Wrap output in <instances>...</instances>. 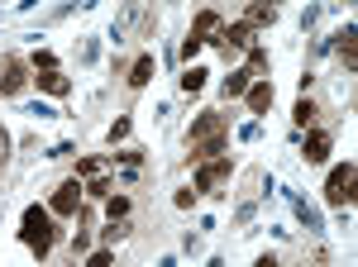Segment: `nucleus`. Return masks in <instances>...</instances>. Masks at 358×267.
I'll list each match as a JSON object with an SVG mask.
<instances>
[{
    "instance_id": "39448f33",
    "label": "nucleus",
    "mask_w": 358,
    "mask_h": 267,
    "mask_svg": "<svg viewBox=\"0 0 358 267\" xmlns=\"http://www.w3.org/2000/svg\"><path fill=\"white\" fill-rule=\"evenodd\" d=\"M82 210V182H62L53 191V215H77Z\"/></svg>"
},
{
    "instance_id": "f3484780",
    "label": "nucleus",
    "mask_w": 358,
    "mask_h": 267,
    "mask_svg": "<svg viewBox=\"0 0 358 267\" xmlns=\"http://www.w3.org/2000/svg\"><path fill=\"white\" fill-rule=\"evenodd\" d=\"M248 72H253V77L268 72V48H248Z\"/></svg>"
},
{
    "instance_id": "4468645a",
    "label": "nucleus",
    "mask_w": 358,
    "mask_h": 267,
    "mask_svg": "<svg viewBox=\"0 0 358 267\" xmlns=\"http://www.w3.org/2000/svg\"><path fill=\"white\" fill-rule=\"evenodd\" d=\"M273 20H277V5H253V10H248V20H244V24L263 29V24H273Z\"/></svg>"
},
{
    "instance_id": "393cba45",
    "label": "nucleus",
    "mask_w": 358,
    "mask_h": 267,
    "mask_svg": "<svg viewBox=\"0 0 358 267\" xmlns=\"http://www.w3.org/2000/svg\"><path fill=\"white\" fill-rule=\"evenodd\" d=\"M0 153H5V148H0Z\"/></svg>"
},
{
    "instance_id": "4be33fe9",
    "label": "nucleus",
    "mask_w": 358,
    "mask_h": 267,
    "mask_svg": "<svg viewBox=\"0 0 358 267\" xmlns=\"http://www.w3.org/2000/svg\"><path fill=\"white\" fill-rule=\"evenodd\" d=\"M101 172V158H82L77 162V177H96Z\"/></svg>"
},
{
    "instance_id": "2eb2a0df",
    "label": "nucleus",
    "mask_w": 358,
    "mask_h": 267,
    "mask_svg": "<svg viewBox=\"0 0 358 267\" xmlns=\"http://www.w3.org/2000/svg\"><path fill=\"white\" fill-rule=\"evenodd\" d=\"M354 29H344V34H339V53H344V67H349V72H354V62H358V48H354Z\"/></svg>"
},
{
    "instance_id": "aec40b11",
    "label": "nucleus",
    "mask_w": 358,
    "mask_h": 267,
    "mask_svg": "<svg viewBox=\"0 0 358 267\" xmlns=\"http://www.w3.org/2000/svg\"><path fill=\"white\" fill-rule=\"evenodd\" d=\"M124 234H129V224H124V219H110V229H106V243H120Z\"/></svg>"
},
{
    "instance_id": "9d476101",
    "label": "nucleus",
    "mask_w": 358,
    "mask_h": 267,
    "mask_svg": "<svg viewBox=\"0 0 358 267\" xmlns=\"http://www.w3.org/2000/svg\"><path fill=\"white\" fill-rule=\"evenodd\" d=\"M38 91H48V96H67V91H72V81L62 77V72H57V67H48V72H38Z\"/></svg>"
},
{
    "instance_id": "b1692460",
    "label": "nucleus",
    "mask_w": 358,
    "mask_h": 267,
    "mask_svg": "<svg viewBox=\"0 0 358 267\" xmlns=\"http://www.w3.org/2000/svg\"><path fill=\"white\" fill-rule=\"evenodd\" d=\"M268 5H273V0H268Z\"/></svg>"
},
{
    "instance_id": "6ab92c4d",
    "label": "nucleus",
    "mask_w": 358,
    "mask_h": 267,
    "mask_svg": "<svg viewBox=\"0 0 358 267\" xmlns=\"http://www.w3.org/2000/svg\"><path fill=\"white\" fill-rule=\"evenodd\" d=\"M296 124H315V106H310V101H296Z\"/></svg>"
},
{
    "instance_id": "423d86ee",
    "label": "nucleus",
    "mask_w": 358,
    "mask_h": 267,
    "mask_svg": "<svg viewBox=\"0 0 358 267\" xmlns=\"http://www.w3.org/2000/svg\"><path fill=\"white\" fill-rule=\"evenodd\" d=\"M220 29H224V20L215 15V10H201L196 24H192V38H201V43H220Z\"/></svg>"
},
{
    "instance_id": "f03ea898",
    "label": "nucleus",
    "mask_w": 358,
    "mask_h": 267,
    "mask_svg": "<svg viewBox=\"0 0 358 267\" xmlns=\"http://www.w3.org/2000/svg\"><path fill=\"white\" fill-rule=\"evenodd\" d=\"M20 239L29 243V253L48 258V248H53V219H48V210L29 205V210H24V229H20Z\"/></svg>"
},
{
    "instance_id": "f8f14e48",
    "label": "nucleus",
    "mask_w": 358,
    "mask_h": 267,
    "mask_svg": "<svg viewBox=\"0 0 358 267\" xmlns=\"http://www.w3.org/2000/svg\"><path fill=\"white\" fill-rule=\"evenodd\" d=\"M248 81H253V72H248V67H239V72H229V77H224V101L244 96V91H248Z\"/></svg>"
},
{
    "instance_id": "6e6552de",
    "label": "nucleus",
    "mask_w": 358,
    "mask_h": 267,
    "mask_svg": "<svg viewBox=\"0 0 358 267\" xmlns=\"http://www.w3.org/2000/svg\"><path fill=\"white\" fill-rule=\"evenodd\" d=\"M220 43L224 48H253V24H229V29H220Z\"/></svg>"
},
{
    "instance_id": "9b49d317",
    "label": "nucleus",
    "mask_w": 358,
    "mask_h": 267,
    "mask_svg": "<svg viewBox=\"0 0 358 267\" xmlns=\"http://www.w3.org/2000/svg\"><path fill=\"white\" fill-rule=\"evenodd\" d=\"M325 158H330V134L315 129L310 138H306V162H325Z\"/></svg>"
},
{
    "instance_id": "a211bd4d",
    "label": "nucleus",
    "mask_w": 358,
    "mask_h": 267,
    "mask_svg": "<svg viewBox=\"0 0 358 267\" xmlns=\"http://www.w3.org/2000/svg\"><path fill=\"white\" fill-rule=\"evenodd\" d=\"M106 210H110V219H124V215H129V196H110Z\"/></svg>"
},
{
    "instance_id": "1a4fd4ad",
    "label": "nucleus",
    "mask_w": 358,
    "mask_h": 267,
    "mask_svg": "<svg viewBox=\"0 0 358 267\" xmlns=\"http://www.w3.org/2000/svg\"><path fill=\"white\" fill-rule=\"evenodd\" d=\"M248 110H253V115H263V110L273 106V86H268V81H248Z\"/></svg>"
},
{
    "instance_id": "412c9836",
    "label": "nucleus",
    "mask_w": 358,
    "mask_h": 267,
    "mask_svg": "<svg viewBox=\"0 0 358 267\" xmlns=\"http://www.w3.org/2000/svg\"><path fill=\"white\" fill-rule=\"evenodd\" d=\"M86 182H91V196H110V182H106V177H101V172H96V177H86Z\"/></svg>"
},
{
    "instance_id": "ddd939ff",
    "label": "nucleus",
    "mask_w": 358,
    "mask_h": 267,
    "mask_svg": "<svg viewBox=\"0 0 358 267\" xmlns=\"http://www.w3.org/2000/svg\"><path fill=\"white\" fill-rule=\"evenodd\" d=\"M148 77H153V57L143 53L134 67H129V86H148Z\"/></svg>"
},
{
    "instance_id": "dca6fc26",
    "label": "nucleus",
    "mask_w": 358,
    "mask_h": 267,
    "mask_svg": "<svg viewBox=\"0 0 358 267\" xmlns=\"http://www.w3.org/2000/svg\"><path fill=\"white\" fill-rule=\"evenodd\" d=\"M206 77H210L206 67H187V77H182V91H187V96H196V91L206 86Z\"/></svg>"
},
{
    "instance_id": "7ed1b4c3",
    "label": "nucleus",
    "mask_w": 358,
    "mask_h": 267,
    "mask_svg": "<svg viewBox=\"0 0 358 267\" xmlns=\"http://www.w3.org/2000/svg\"><path fill=\"white\" fill-rule=\"evenodd\" d=\"M325 201H330V205H349V201H354V162H339V167L330 172Z\"/></svg>"
},
{
    "instance_id": "5701e85b",
    "label": "nucleus",
    "mask_w": 358,
    "mask_h": 267,
    "mask_svg": "<svg viewBox=\"0 0 358 267\" xmlns=\"http://www.w3.org/2000/svg\"><path fill=\"white\" fill-rule=\"evenodd\" d=\"M196 53H201V38H187V43H182V57H187V62H192Z\"/></svg>"
},
{
    "instance_id": "20e7f679",
    "label": "nucleus",
    "mask_w": 358,
    "mask_h": 267,
    "mask_svg": "<svg viewBox=\"0 0 358 267\" xmlns=\"http://www.w3.org/2000/svg\"><path fill=\"white\" fill-rule=\"evenodd\" d=\"M229 172H234V167H229V153H215L210 162H201V167H196V191H215Z\"/></svg>"
},
{
    "instance_id": "0eeeda50",
    "label": "nucleus",
    "mask_w": 358,
    "mask_h": 267,
    "mask_svg": "<svg viewBox=\"0 0 358 267\" xmlns=\"http://www.w3.org/2000/svg\"><path fill=\"white\" fill-rule=\"evenodd\" d=\"M24 62H20V57H5V62H0V91H5V96H15V91H24Z\"/></svg>"
},
{
    "instance_id": "f257e3e1",
    "label": "nucleus",
    "mask_w": 358,
    "mask_h": 267,
    "mask_svg": "<svg viewBox=\"0 0 358 267\" xmlns=\"http://www.w3.org/2000/svg\"><path fill=\"white\" fill-rule=\"evenodd\" d=\"M187 143L196 148V158H215V153H224V115L206 110V115H201V120L192 124Z\"/></svg>"
}]
</instances>
